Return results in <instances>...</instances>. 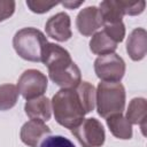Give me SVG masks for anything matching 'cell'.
<instances>
[{
  "label": "cell",
  "mask_w": 147,
  "mask_h": 147,
  "mask_svg": "<svg viewBox=\"0 0 147 147\" xmlns=\"http://www.w3.org/2000/svg\"><path fill=\"white\" fill-rule=\"evenodd\" d=\"M94 106L95 88L88 82H80L74 88H61L52 99L55 121L70 130L77 126Z\"/></svg>",
  "instance_id": "1"
},
{
  "label": "cell",
  "mask_w": 147,
  "mask_h": 147,
  "mask_svg": "<svg viewBox=\"0 0 147 147\" xmlns=\"http://www.w3.org/2000/svg\"><path fill=\"white\" fill-rule=\"evenodd\" d=\"M41 62L47 67L51 80L62 88H74L82 82L79 68L71 60L69 52L60 45L48 42Z\"/></svg>",
  "instance_id": "2"
},
{
  "label": "cell",
  "mask_w": 147,
  "mask_h": 147,
  "mask_svg": "<svg viewBox=\"0 0 147 147\" xmlns=\"http://www.w3.org/2000/svg\"><path fill=\"white\" fill-rule=\"evenodd\" d=\"M95 102L98 114L102 118H108L116 114H122L125 108V88L121 83L101 82L95 91Z\"/></svg>",
  "instance_id": "3"
},
{
  "label": "cell",
  "mask_w": 147,
  "mask_h": 147,
  "mask_svg": "<svg viewBox=\"0 0 147 147\" xmlns=\"http://www.w3.org/2000/svg\"><path fill=\"white\" fill-rule=\"evenodd\" d=\"M47 44L45 34L36 28H23L13 38V46L17 55L31 62H41Z\"/></svg>",
  "instance_id": "4"
},
{
  "label": "cell",
  "mask_w": 147,
  "mask_h": 147,
  "mask_svg": "<svg viewBox=\"0 0 147 147\" xmlns=\"http://www.w3.org/2000/svg\"><path fill=\"white\" fill-rule=\"evenodd\" d=\"M83 147H101L105 144L106 133L102 124L96 118H85L77 126L71 129Z\"/></svg>",
  "instance_id": "5"
},
{
  "label": "cell",
  "mask_w": 147,
  "mask_h": 147,
  "mask_svg": "<svg viewBox=\"0 0 147 147\" xmlns=\"http://www.w3.org/2000/svg\"><path fill=\"white\" fill-rule=\"evenodd\" d=\"M94 71L102 82L119 83L125 74V62L116 53L100 55L94 61Z\"/></svg>",
  "instance_id": "6"
},
{
  "label": "cell",
  "mask_w": 147,
  "mask_h": 147,
  "mask_svg": "<svg viewBox=\"0 0 147 147\" xmlns=\"http://www.w3.org/2000/svg\"><path fill=\"white\" fill-rule=\"evenodd\" d=\"M47 84L48 80L45 74L37 69H29L18 78L17 90L25 100H31L44 95L47 90Z\"/></svg>",
  "instance_id": "7"
},
{
  "label": "cell",
  "mask_w": 147,
  "mask_h": 147,
  "mask_svg": "<svg viewBox=\"0 0 147 147\" xmlns=\"http://www.w3.org/2000/svg\"><path fill=\"white\" fill-rule=\"evenodd\" d=\"M45 30L48 37L57 41H67L71 38V21L70 16L64 13H57L48 18L45 24Z\"/></svg>",
  "instance_id": "8"
},
{
  "label": "cell",
  "mask_w": 147,
  "mask_h": 147,
  "mask_svg": "<svg viewBox=\"0 0 147 147\" xmlns=\"http://www.w3.org/2000/svg\"><path fill=\"white\" fill-rule=\"evenodd\" d=\"M103 25L99 8L95 6H88L82 9L76 18V26L78 31L85 36H93Z\"/></svg>",
  "instance_id": "9"
},
{
  "label": "cell",
  "mask_w": 147,
  "mask_h": 147,
  "mask_svg": "<svg viewBox=\"0 0 147 147\" xmlns=\"http://www.w3.org/2000/svg\"><path fill=\"white\" fill-rule=\"evenodd\" d=\"M51 134V129L40 119H30L21 127L20 137L23 144L29 147H38L45 136Z\"/></svg>",
  "instance_id": "10"
},
{
  "label": "cell",
  "mask_w": 147,
  "mask_h": 147,
  "mask_svg": "<svg viewBox=\"0 0 147 147\" xmlns=\"http://www.w3.org/2000/svg\"><path fill=\"white\" fill-rule=\"evenodd\" d=\"M126 52L133 61H140L147 53V32L142 28L134 29L126 41Z\"/></svg>",
  "instance_id": "11"
},
{
  "label": "cell",
  "mask_w": 147,
  "mask_h": 147,
  "mask_svg": "<svg viewBox=\"0 0 147 147\" xmlns=\"http://www.w3.org/2000/svg\"><path fill=\"white\" fill-rule=\"evenodd\" d=\"M26 116L30 119H40L47 122L52 115V103L48 98L41 95L31 100H28L24 106Z\"/></svg>",
  "instance_id": "12"
},
{
  "label": "cell",
  "mask_w": 147,
  "mask_h": 147,
  "mask_svg": "<svg viewBox=\"0 0 147 147\" xmlns=\"http://www.w3.org/2000/svg\"><path fill=\"white\" fill-rule=\"evenodd\" d=\"M125 118L132 124L139 125L145 136L146 119H147V101L145 98H134L130 101Z\"/></svg>",
  "instance_id": "13"
},
{
  "label": "cell",
  "mask_w": 147,
  "mask_h": 147,
  "mask_svg": "<svg viewBox=\"0 0 147 147\" xmlns=\"http://www.w3.org/2000/svg\"><path fill=\"white\" fill-rule=\"evenodd\" d=\"M99 11L103 24H114L122 22V18L125 15L123 1H115V0L102 1L100 3Z\"/></svg>",
  "instance_id": "14"
},
{
  "label": "cell",
  "mask_w": 147,
  "mask_h": 147,
  "mask_svg": "<svg viewBox=\"0 0 147 147\" xmlns=\"http://www.w3.org/2000/svg\"><path fill=\"white\" fill-rule=\"evenodd\" d=\"M117 42L114 41L105 30L98 31L92 36L90 40V49L93 54L96 55H106L115 53L117 48Z\"/></svg>",
  "instance_id": "15"
},
{
  "label": "cell",
  "mask_w": 147,
  "mask_h": 147,
  "mask_svg": "<svg viewBox=\"0 0 147 147\" xmlns=\"http://www.w3.org/2000/svg\"><path fill=\"white\" fill-rule=\"evenodd\" d=\"M106 121L111 134L117 139L127 140L132 138V125L122 114L113 115Z\"/></svg>",
  "instance_id": "16"
},
{
  "label": "cell",
  "mask_w": 147,
  "mask_h": 147,
  "mask_svg": "<svg viewBox=\"0 0 147 147\" xmlns=\"http://www.w3.org/2000/svg\"><path fill=\"white\" fill-rule=\"evenodd\" d=\"M18 99V90L17 86L13 84H3L0 85V110H9L11 109Z\"/></svg>",
  "instance_id": "17"
},
{
  "label": "cell",
  "mask_w": 147,
  "mask_h": 147,
  "mask_svg": "<svg viewBox=\"0 0 147 147\" xmlns=\"http://www.w3.org/2000/svg\"><path fill=\"white\" fill-rule=\"evenodd\" d=\"M103 30L117 44L122 42L125 37V25L123 22H118L114 24H103Z\"/></svg>",
  "instance_id": "18"
},
{
  "label": "cell",
  "mask_w": 147,
  "mask_h": 147,
  "mask_svg": "<svg viewBox=\"0 0 147 147\" xmlns=\"http://www.w3.org/2000/svg\"><path fill=\"white\" fill-rule=\"evenodd\" d=\"M40 147H76L71 140L63 136H49L40 145Z\"/></svg>",
  "instance_id": "19"
},
{
  "label": "cell",
  "mask_w": 147,
  "mask_h": 147,
  "mask_svg": "<svg viewBox=\"0 0 147 147\" xmlns=\"http://www.w3.org/2000/svg\"><path fill=\"white\" fill-rule=\"evenodd\" d=\"M57 5V2H47V1H32V0H28L26 1V6L30 8L31 11L37 13V14H44L46 11H48L49 9H52L53 7H55Z\"/></svg>",
  "instance_id": "20"
},
{
  "label": "cell",
  "mask_w": 147,
  "mask_h": 147,
  "mask_svg": "<svg viewBox=\"0 0 147 147\" xmlns=\"http://www.w3.org/2000/svg\"><path fill=\"white\" fill-rule=\"evenodd\" d=\"M146 6V2L144 0L138 1V2H130V1H123V7H124V13L125 15L134 16L139 15L144 11Z\"/></svg>",
  "instance_id": "21"
},
{
  "label": "cell",
  "mask_w": 147,
  "mask_h": 147,
  "mask_svg": "<svg viewBox=\"0 0 147 147\" xmlns=\"http://www.w3.org/2000/svg\"><path fill=\"white\" fill-rule=\"evenodd\" d=\"M15 11V1L0 0V22L9 18Z\"/></svg>",
  "instance_id": "22"
},
{
  "label": "cell",
  "mask_w": 147,
  "mask_h": 147,
  "mask_svg": "<svg viewBox=\"0 0 147 147\" xmlns=\"http://www.w3.org/2000/svg\"><path fill=\"white\" fill-rule=\"evenodd\" d=\"M83 2H84V0H83V1H77V2L67 1V2H62V5H63L64 7H67V8H69V9H74V8H77V7H79V6H80Z\"/></svg>",
  "instance_id": "23"
}]
</instances>
